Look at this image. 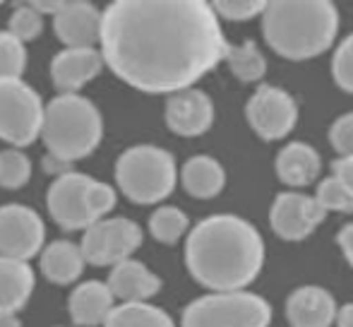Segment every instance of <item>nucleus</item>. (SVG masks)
<instances>
[{"mask_svg": "<svg viewBox=\"0 0 353 327\" xmlns=\"http://www.w3.org/2000/svg\"><path fill=\"white\" fill-rule=\"evenodd\" d=\"M231 43L205 0H116L103 10L101 53L128 87L176 94L212 72Z\"/></svg>", "mask_w": 353, "mask_h": 327, "instance_id": "1", "label": "nucleus"}, {"mask_svg": "<svg viewBox=\"0 0 353 327\" xmlns=\"http://www.w3.org/2000/svg\"><path fill=\"white\" fill-rule=\"evenodd\" d=\"M185 267L212 294L245 291L265 267V241L238 215L205 217L188 234Z\"/></svg>", "mask_w": 353, "mask_h": 327, "instance_id": "2", "label": "nucleus"}, {"mask_svg": "<svg viewBox=\"0 0 353 327\" xmlns=\"http://www.w3.org/2000/svg\"><path fill=\"white\" fill-rule=\"evenodd\" d=\"M262 34L281 58L310 61L334 43L339 10L330 0H274L262 14Z\"/></svg>", "mask_w": 353, "mask_h": 327, "instance_id": "3", "label": "nucleus"}, {"mask_svg": "<svg viewBox=\"0 0 353 327\" xmlns=\"http://www.w3.org/2000/svg\"><path fill=\"white\" fill-rule=\"evenodd\" d=\"M103 137V118L97 103L82 94H58L46 103L41 140L48 155L72 164L89 157Z\"/></svg>", "mask_w": 353, "mask_h": 327, "instance_id": "4", "label": "nucleus"}, {"mask_svg": "<svg viewBox=\"0 0 353 327\" xmlns=\"http://www.w3.org/2000/svg\"><path fill=\"white\" fill-rule=\"evenodd\" d=\"M116 183L135 205H157L171 195L178 183L176 159L163 147L135 145L118 157Z\"/></svg>", "mask_w": 353, "mask_h": 327, "instance_id": "5", "label": "nucleus"}, {"mask_svg": "<svg viewBox=\"0 0 353 327\" xmlns=\"http://www.w3.org/2000/svg\"><path fill=\"white\" fill-rule=\"evenodd\" d=\"M272 306L252 291L205 294L188 304L181 327H270Z\"/></svg>", "mask_w": 353, "mask_h": 327, "instance_id": "6", "label": "nucleus"}, {"mask_svg": "<svg viewBox=\"0 0 353 327\" xmlns=\"http://www.w3.org/2000/svg\"><path fill=\"white\" fill-rule=\"evenodd\" d=\"M41 97L22 80H0V140L8 145L27 147L41 137L43 128Z\"/></svg>", "mask_w": 353, "mask_h": 327, "instance_id": "7", "label": "nucleus"}, {"mask_svg": "<svg viewBox=\"0 0 353 327\" xmlns=\"http://www.w3.org/2000/svg\"><path fill=\"white\" fill-rule=\"evenodd\" d=\"M142 229L128 217H106L92 224L82 236L84 260L94 267H116L130 260V255L142 246Z\"/></svg>", "mask_w": 353, "mask_h": 327, "instance_id": "8", "label": "nucleus"}, {"mask_svg": "<svg viewBox=\"0 0 353 327\" xmlns=\"http://www.w3.org/2000/svg\"><path fill=\"white\" fill-rule=\"evenodd\" d=\"M245 121L265 142L283 140L298 123V103L286 89L260 84L245 103Z\"/></svg>", "mask_w": 353, "mask_h": 327, "instance_id": "9", "label": "nucleus"}, {"mask_svg": "<svg viewBox=\"0 0 353 327\" xmlns=\"http://www.w3.org/2000/svg\"><path fill=\"white\" fill-rule=\"evenodd\" d=\"M46 239L43 219L27 205L0 207V255L27 262L39 255Z\"/></svg>", "mask_w": 353, "mask_h": 327, "instance_id": "10", "label": "nucleus"}, {"mask_svg": "<svg viewBox=\"0 0 353 327\" xmlns=\"http://www.w3.org/2000/svg\"><path fill=\"white\" fill-rule=\"evenodd\" d=\"M92 178L87 173L70 171L61 178H53L46 192L48 215L65 231H87L97 221L92 219L87 207V190Z\"/></svg>", "mask_w": 353, "mask_h": 327, "instance_id": "11", "label": "nucleus"}, {"mask_svg": "<svg viewBox=\"0 0 353 327\" xmlns=\"http://www.w3.org/2000/svg\"><path fill=\"white\" fill-rule=\"evenodd\" d=\"M325 217L327 212L315 200V195L305 192H279L270 207L272 231L281 241H305L325 221Z\"/></svg>", "mask_w": 353, "mask_h": 327, "instance_id": "12", "label": "nucleus"}, {"mask_svg": "<svg viewBox=\"0 0 353 327\" xmlns=\"http://www.w3.org/2000/svg\"><path fill=\"white\" fill-rule=\"evenodd\" d=\"M163 121L171 132L181 137H200L214 126V101L197 87L183 89L166 99Z\"/></svg>", "mask_w": 353, "mask_h": 327, "instance_id": "13", "label": "nucleus"}, {"mask_svg": "<svg viewBox=\"0 0 353 327\" xmlns=\"http://www.w3.org/2000/svg\"><path fill=\"white\" fill-rule=\"evenodd\" d=\"M53 29L65 48H94V43H101L103 12L84 0H68L65 8L53 17Z\"/></svg>", "mask_w": 353, "mask_h": 327, "instance_id": "14", "label": "nucleus"}, {"mask_svg": "<svg viewBox=\"0 0 353 327\" xmlns=\"http://www.w3.org/2000/svg\"><path fill=\"white\" fill-rule=\"evenodd\" d=\"M283 313L291 327H332L336 325L339 306L325 286L305 284L288 294Z\"/></svg>", "mask_w": 353, "mask_h": 327, "instance_id": "15", "label": "nucleus"}, {"mask_svg": "<svg viewBox=\"0 0 353 327\" xmlns=\"http://www.w3.org/2000/svg\"><path fill=\"white\" fill-rule=\"evenodd\" d=\"M103 66V53L97 48H63L51 61V77L61 94H77V89L99 77Z\"/></svg>", "mask_w": 353, "mask_h": 327, "instance_id": "16", "label": "nucleus"}, {"mask_svg": "<svg viewBox=\"0 0 353 327\" xmlns=\"http://www.w3.org/2000/svg\"><path fill=\"white\" fill-rule=\"evenodd\" d=\"M106 284L121 304H149V299L161 291L159 275H154L144 262L132 257L113 267Z\"/></svg>", "mask_w": 353, "mask_h": 327, "instance_id": "17", "label": "nucleus"}, {"mask_svg": "<svg viewBox=\"0 0 353 327\" xmlns=\"http://www.w3.org/2000/svg\"><path fill=\"white\" fill-rule=\"evenodd\" d=\"M274 171L279 181L288 188H305L320 178L322 157L307 142H288L279 150L274 159Z\"/></svg>", "mask_w": 353, "mask_h": 327, "instance_id": "18", "label": "nucleus"}, {"mask_svg": "<svg viewBox=\"0 0 353 327\" xmlns=\"http://www.w3.org/2000/svg\"><path fill=\"white\" fill-rule=\"evenodd\" d=\"M116 296L111 294L106 281H82L77 289L68 296V313L77 327H99L108 320Z\"/></svg>", "mask_w": 353, "mask_h": 327, "instance_id": "19", "label": "nucleus"}, {"mask_svg": "<svg viewBox=\"0 0 353 327\" xmlns=\"http://www.w3.org/2000/svg\"><path fill=\"white\" fill-rule=\"evenodd\" d=\"M34 270L29 262L0 255V318L19 313L34 294Z\"/></svg>", "mask_w": 353, "mask_h": 327, "instance_id": "20", "label": "nucleus"}, {"mask_svg": "<svg viewBox=\"0 0 353 327\" xmlns=\"http://www.w3.org/2000/svg\"><path fill=\"white\" fill-rule=\"evenodd\" d=\"M84 252L77 244L68 239H58L53 244H48L39 255V267H41V275L46 277L53 284H72L82 277L84 272Z\"/></svg>", "mask_w": 353, "mask_h": 327, "instance_id": "21", "label": "nucleus"}, {"mask_svg": "<svg viewBox=\"0 0 353 327\" xmlns=\"http://www.w3.org/2000/svg\"><path fill=\"white\" fill-rule=\"evenodd\" d=\"M181 186L197 200H212L226 186V168L210 155H195L183 164Z\"/></svg>", "mask_w": 353, "mask_h": 327, "instance_id": "22", "label": "nucleus"}, {"mask_svg": "<svg viewBox=\"0 0 353 327\" xmlns=\"http://www.w3.org/2000/svg\"><path fill=\"white\" fill-rule=\"evenodd\" d=\"M226 66L231 70V75L243 84L262 82V77L267 75V58L255 46V41H243L238 46H228Z\"/></svg>", "mask_w": 353, "mask_h": 327, "instance_id": "23", "label": "nucleus"}, {"mask_svg": "<svg viewBox=\"0 0 353 327\" xmlns=\"http://www.w3.org/2000/svg\"><path fill=\"white\" fill-rule=\"evenodd\" d=\"M103 327H176L163 308L152 304H121L111 310Z\"/></svg>", "mask_w": 353, "mask_h": 327, "instance_id": "24", "label": "nucleus"}, {"mask_svg": "<svg viewBox=\"0 0 353 327\" xmlns=\"http://www.w3.org/2000/svg\"><path fill=\"white\" fill-rule=\"evenodd\" d=\"M188 229H190V219H188V215L181 207L161 205L149 217V234H152L159 244L176 246L178 241L188 234Z\"/></svg>", "mask_w": 353, "mask_h": 327, "instance_id": "25", "label": "nucleus"}, {"mask_svg": "<svg viewBox=\"0 0 353 327\" xmlns=\"http://www.w3.org/2000/svg\"><path fill=\"white\" fill-rule=\"evenodd\" d=\"M27 48L10 32H0V80H22Z\"/></svg>", "mask_w": 353, "mask_h": 327, "instance_id": "26", "label": "nucleus"}, {"mask_svg": "<svg viewBox=\"0 0 353 327\" xmlns=\"http://www.w3.org/2000/svg\"><path fill=\"white\" fill-rule=\"evenodd\" d=\"M32 176V161L19 150H3L0 152V188L5 190H17L27 186Z\"/></svg>", "mask_w": 353, "mask_h": 327, "instance_id": "27", "label": "nucleus"}, {"mask_svg": "<svg viewBox=\"0 0 353 327\" xmlns=\"http://www.w3.org/2000/svg\"><path fill=\"white\" fill-rule=\"evenodd\" d=\"M315 200L320 202L325 212H344V215H351L353 212V192L334 173L317 183Z\"/></svg>", "mask_w": 353, "mask_h": 327, "instance_id": "28", "label": "nucleus"}, {"mask_svg": "<svg viewBox=\"0 0 353 327\" xmlns=\"http://www.w3.org/2000/svg\"><path fill=\"white\" fill-rule=\"evenodd\" d=\"M8 32L17 37L22 43L34 41L43 32V14L32 3L17 5L8 19Z\"/></svg>", "mask_w": 353, "mask_h": 327, "instance_id": "29", "label": "nucleus"}, {"mask_svg": "<svg viewBox=\"0 0 353 327\" xmlns=\"http://www.w3.org/2000/svg\"><path fill=\"white\" fill-rule=\"evenodd\" d=\"M214 12L219 19H228V22H248V19L262 17L267 10L265 0H216L212 3Z\"/></svg>", "mask_w": 353, "mask_h": 327, "instance_id": "30", "label": "nucleus"}, {"mask_svg": "<svg viewBox=\"0 0 353 327\" xmlns=\"http://www.w3.org/2000/svg\"><path fill=\"white\" fill-rule=\"evenodd\" d=\"M332 77H334L336 87L353 94V34H349L336 46L334 56H332Z\"/></svg>", "mask_w": 353, "mask_h": 327, "instance_id": "31", "label": "nucleus"}, {"mask_svg": "<svg viewBox=\"0 0 353 327\" xmlns=\"http://www.w3.org/2000/svg\"><path fill=\"white\" fill-rule=\"evenodd\" d=\"M118 195L108 183L103 181H94L89 183V190H87V207H89V215H92L94 221H101L106 219L108 212L116 207Z\"/></svg>", "mask_w": 353, "mask_h": 327, "instance_id": "32", "label": "nucleus"}, {"mask_svg": "<svg viewBox=\"0 0 353 327\" xmlns=\"http://www.w3.org/2000/svg\"><path fill=\"white\" fill-rule=\"evenodd\" d=\"M327 137H330L332 150L339 155V159L341 157H353V111L341 113L330 126Z\"/></svg>", "mask_w": 353, "mask_h": 327, "instance_id": "33", "label": "nucleus"}, {"mask_svg": "<svg viewBox=\"0 0 353 327\" xmlns=\"http://www.w3.org/2000/svg\"><path fill=\"white\" fill-rule=\"evenodd\" d=\"M332 173H334L336 178H341V181L349 186V190L353 192V157H341V159H336L332 164Z\"/></svg>", "mask_w": 353, "mask_h": 327, "instance_id": "34", "label": "nucleus"}, {"mask_svg": "<svg viewBox=\"0 0 353 327\" xmlns=\"http://www.w3.org/2000/svg\"><path fill=\"white\" fill-rule=\"evenodd\" d=\"M336 244H339L341 252H344L346 262L353 267V221L351 224H344L336 234Z\"/></svg>", "mask_w": 353, "mask_h": 327, "instance_id": "35", "label": "nucleus"}, {"mask_svg": "<svg viewBox=\"0 0 353 327\" xmlns=\"http://www.w3.org/2000/svg\"><path fill=\"white\" fill-rule=\"evenodd\" d=\"M41 164H43V171H46V173H53V178H61V176H65V173H70V171H72L70 164L63 161V159H58V157H53V155H46V157H43Z\"/></svg>", "mask_w": 353, "mask_h": 327, "instance_id": "36", "label": "nucleus"}, {"mask_svg": "<svg viewBox=\"0 0 353 327\" xmlns=\"http://www.w3.org/2000/svg\"><path fill=\"white\" fill-rule=\"evenodd\" d=\"M32 5L41 14H53V17H56V14L61 12V10L68 5V0H34Z\"/></svg>", "mask_w": 353, "mask_h": 327, "instance_id": "37", "label": "nucleus"}, {"mask_svg": "<svg viewBox=\"0 0 353 327\" xmlns=\"http://www.w3.org/2000/svg\"><path fill=\"white\" fill-rule=\"evenodd\" d=\"M336 327H353V304H346L339 308L336 315Z\"/></svg>", "mask_w": 353, "mask_h": 327, "instance_id": "38", "label": "nucleus"}, {"mask_svg": "<svg viewBox=\"0 0 353 327\" xmlns=\"http://www.w3.org/2000/svg\"><path fill=\"white\" fill-rule=\"evenodd\" d=\"M0 327H22L17 315H10V318H0Z\"/></svg>", "mask_w": 353, "mask_h": 327, "instance_id": "39", "label": "nucleus"}, {"mask_svg": "<svg viewBox=\"0 0 353 327\" xmlns=\"http://www.w3.org/2000/svg\"><path fill=\"white\" fill-rule=\"evenodd\" d=\"M0 5H3V3H0Z\"/></svg>", "mask_w": 353, "mask_h": 327, "instance_id": "40", "label": "nucleus"}]
</instances>
